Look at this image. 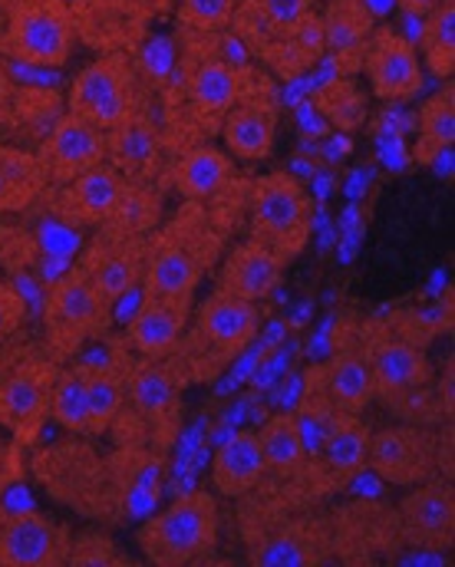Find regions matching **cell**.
Listing matches in <instances>:
<instances>
[{
	"label": "cell",
	"instance_id": "cell-1",
	"mask_svg": "<svg viewBox=\"0 0 455 567\" xmlns=\"http://www.w3.org/2000/svg\"><path fill=\"white\" fill-rule=\"evenodd\" d=\"M218 542V502L211 492H192L149 518L139 548L155 567H182L208 555Z\"/></svg>",
	"mask_w": 455,
	"mask_h": 567
},
{
	"label": "cell",
	"instance_id": "cell-2",
	"mask_svg": "<svg viewBox=\"0 0 455 567\" xmlns=\"http://www.w3.org/2000/svg\"><path fill=\"white\" fill-rule=\"evenodd\" d=\"M261 313L255 300L235 297L228 290H215L195 320V330L188 337V363L195 367V377L211 380L218 377L238 353L248 350V343L258 337Z\"/></svg>",
	"mask_w": 455,
	"mask_h": 567
},
{
	"label": "cell",
	"instance_id": "cell-3",
	"mask_svg": "<svg viewBox=\"0 0 455 567\" xmlns=\"http://www.w3.org/2000/svg\"><path fill=\"white\" fill-rule=\"evenodd\" d=\"M208 258V235L198 225H192L188 215H178V221L168 231H162L152 245H146V297L192 300Z\"/></svg>",
	"mask_w": 455,
	"mask_h": 567
},
{
	"label": "cell",
	"instance_id": "cell-4",
	"mask_svg": "<svg viewBox=\"0 0 455 567\" xmlns=\"http://www.w3.org/2000/svg\"><path fill=\"white\" fill-rule=\"evenodd\" d=\"M255 238L285 261L301 255L310 238V195L288 172H271L255 185Z\"/></svg>",
	"mask_w": 455,
	"mask_h": 567
},
{
	"label": "cell",
	"instance_id": "cell-5",
	"mask_svg": "<svg viewBox=\"0 0 455 567\" xmlns=\"http://www.w3.org/2000/svg\"><path fill=\"white\" fill-rule=\"evenodd\" d=\"M7 50L37 66H63L73 53V17L63 0H13Z\"/></svg>",
	"mask_w": 455,
	"mask_h": 567
},
{
	"label": "cell",
	"instance_id": "cell-6",
	"mask_svg": "<svg viewBox=\"0 0 455 567\" xmlns=\"http://www.w3.org/2000/svg\"><path fill=\"white\" fill-rule=\"evenodd\" d=\"M70 113L83 116L103 133L136 116V86L130 63L123 56H103L83 66L70 86Z\"/></svg>",
	"mask_w": 455,
	"mask_h": 567
},
{
	"label": "cell",
	"instance_id": "cell-7",
	"mask_svg": "<svg viewBox=\"0 0 455 567\" xmlns=\"http://www.w3.org/2000/svg\"><path fill=\"white\" fill-rule=\"evenodd\" d=\"M110 303L100 297V290L90 284L83 271H73L50 287L46 297V330L60 353L76 350L83 340H90L103 320Z\"/></svg>",
	"mask_w": 455,
	"mask_h": 567
},
{
	"label": "cell",
	"instance_id": "cell-8",
	"mask_svg": "<svg viewBox=\"0 0 455 567\" xmlns=\"http://www.w3.org/2000/svg\"><path fill=\"white\" fill-rule=\"evenodd\" d=\"M440 442L426 425H393L370 435L366 465L393 485H420L436 472Z\"/></svg>",
	"mask_w": 455,
	"mask_h": 567
},
{
	"label": "cell",
	"instance_id": "cell-9",
	"mask_svg": "<svg viewBox=\"0 0 455 567\" xmlns=\"http://www.w3.org/2000/svg\"><path fill=\"white\" fill-rule=\"evenodd\" d=\"M70 535L63 525L20 512L0 518V567H56L70 561Z\"/></svg>",
	"mask_w": 455,
	"mask_h": 567
},
{
	"label": "cell",
	"instance_id": "cell-10",
	"mask_svg": "<svg viewBox=\"0 0 455 567\" xmlns=\"http://www.w3.org/2000/svg\"><path fill=\"white\" fill-rule=\"evenodd\" d=\"M363 63L380 100H413L423 90V60L416 47L390 27L373 30L363 50Z\"/></svg>",
	"mask_w": 455,
	"mask_h": 567
},
{
	"label": "cell",
	"instance_id": "cell-11",
	"mask_svg": "<svg viewBox=\"0 0 455 567\" xmlns=\"http://www.w3.org/2000/svg\"><path fill=\"white\" fill-rule=\"evenodd\" d=\"M110 155V140L100 126L86 123L76 113H66L56 120L53 133L46 136L40 148V165L46 172V182H70L73 175L106 162Z\"/></svg>",
	"mask_w": 455,
	"mask_h": 567
},
{
	"label": "cell",
	"instance_id": "cell-12",
	"mask_svg": "<svg viewBox=\"0 0 455 567\" xmlns=\"http://www.w3.org/2000/svg\"><path fill=\"white\" fill-rule=\"evenodd\" d=\"M90 284L100 290V297L113 307L120 297H126L146 271V245L136 235H106L93 245L90 258L80 268Z\"/></svg>",
	"mask_w": 455,
	"mask_h": 567
},
{
	"label": "cell",
	"instance_id": "cell-13",
	"mask_svg": "<svg viewBox=\"0 0 455 567\" xmlns=\"http://www.w3.org/2000/svg\"><path fill=\"white\" fill-rule=\"evenodd\" d=\"M403 535L420 548H449L455 538V495L446 482H420L400 505Z\"/></svg>",
	"mask_w": 455,
	"mask_h": 567
},
{
	"label": "cell",
	"instance_id": "cell-14",
	"mask_svg": "<svg viewBox=\"0 0 455 567\" xmlns=\"http://www.w3.org/2000/svg\"><path fill=\"white\" fill-rule=\"evenodd\" d=\"M50 383L53 370L43 363L20 367L0 383V425L17 439H33L50 413Z\"/></svg>",
	"mask_w": 455,
	"mask_h": 567
},
{
	"label": "cell",
	"instance_id": "cell-15",
	"mask_svg": "<svg viewBox=\"0 0 455 567\" xmlns=\"http://www.w3.org/2000/svg\"><path fill=\"white\" fill-rule=\"evenodd\" d=\"M126 178L120 175V168L100 162L80 175H73L70 182H63V192L56 195V212L66 221H80V225H106L110 215L116 212V202L123 195Z\"/></svg>",
	"mask_w": 455,
	"mask_h": 567
},
{
	"label": "cell",
	"instance_id": "cell-16",
	"mask_svg": "<svg viewBox=\"0 0 455 567\" xmlns=\"http://www.w3.org/2000/svg\"><path fill=\"white\" fill-rule=\"evenodd\" d=\"M366 363H370L376 393H383V396H396V393H406L416 386H430V380H433V363H430L426 350L420 343L400 337V333L373 340Z\"/></svg>",
	"mask_w": 455,
	"mask_h": 567
},
{
	"label": "cell",
	"instance_id": "cell-17",
	"mask_svg": "<svg viewBox=\"0 0 455 567\" xmlns=\"http://www.w3.org/2000/svg\"><path fill=\"white\" fill-rule=\"evenodd\" d=\"M248 558L261 567H303L327 558V538L313 522H278L248 535Z\"/></svg>",
	"mask_w": 455,
	"mask_h": 567
},
{
	"label": "cell",
	"instance_id": "cell-18",
	"mask_svg": "<svg viewBox=\"0 0 455 567\" xmlns=\"http://www.w3.org/2000/svg\"><path fill=\"white\" fill-rule=\"evenodd\" d=\"M370 429L360 423L356 413H340L327 429L320 452H317V478L323 488H343L366 468Z\"/></svg>",
	"mask_w": 455,
	"mask_h": 567
},
{
	"label": "cell",
	"instance_id": "cell-19",
	"mask_svg": "<svg viewBox=\"0 0 455 567\" xmlns=\"http://www.w3.org/2000/svg\"><path fill=\"white\" fill-rule=\"evenodd\" d=\"M281 271H285V258L255 238L228 255L221 278H218V290H228L235 297L258 303L275 293V287L281 284Z\"/></svg>",
	"mask_w": 455,
	"mask_h": 567
},
{
	"label": "cell",
	"instance_id": "cell-20",
	"mask_svg": "<svg viewBox=\"0 0 455 567\" xmlns=\"http://www.w3.org/2000/svg\"><path fill=\"white\" fill-rule=\"evenodd\" d=\"M188 310H192V300L146 297L139 313L130 323L133 350H139L143 357H152V360L168 357L182 340V330L188 323Z\"/></svg>",
	"mask_w": 455,
	"mask_h": 567
},
{
	"label": "cell",
	"instance_id": "cell-21",
	"mask_svg": "<svg viewBox=\"0 0 455 567\" xmlns=\"http://www.w3.org/2000/svg\"><path fill=\"white\" fill-rule=\"evenodd\" d=\"M317 377L330 403L343 413H360L376 396L370 363L360 350H340L327 367H317Z\"/></svg>",
	"mask_w": 455,
	"mask_h": 567
},
{
	"label": "cell",
	"instance_id": "cell-22",
	"mask_svg": "<svg viewBox=\"0 0 455 567\" xmlns=\"http://www.w3.org/2000/svg\"><path fill=\"white\" fill-rule=\"evenodd\" d=\"M265 472H268V465H265V455H261L258 432H238L215 452L211 485L221 495H245L261 482Z\"/></svg>",
	"mask_w": 455,
	"mask_h": 567
},
{
	"label": "cell",
	"instance_id": "cell-23",
	"mask_svg": "<svg viewBox=\"0 0 455 567\" xmlns=\"http://www.w3.org/2000/svg\"><path fill=\"white\" fill-rule=\"evenodd\" d=\"M323 47L327 53L340 56V60H356L363 56L376 23H373V10L366 7V0H330L323 17Z\"/></svg>",
	"mask_w": 455,
	"mask_h": 567
},
{
	"label": "cell",
	"instance_id": "cell-24",
	"mask_svg": "<svg viewBox=\"0 0 455 567\" xmlns=\"http://www.w3.org/2000/svg\"><path fill=\"white\" fill-rule=\"evenodd\" d=\"M231 178V158L215 145H195L182 155L175 168V188L188 202H205L225 188Z\"/></svg>",
	"mask_w": 455,
	"mask_h": 567
},
{
	"label": "cell",
	"instance_id": "cell-25",
	"mask_svg": "<svg viewBox=\"0 0 455 567\" xmlns=\"http://www.w3.org/2000/svg\"><path fill=\"white\" fill-rule=\"evenodd\" d=\"M188 96L201 116H225L241 100V73L225 60H201L188 80Z\"/></svg>",
	"mask_w": 455,
	"mask_h": 567
},
{
	"label": "cell",
	"instance_id": "cell-26",
	"mask_svg": "<svg viewBox=\"0 0 455 567\" xmlns=\"http://www.w3.org/2000/svg\"><path fill=\"white\" fill-rule=\"evenodd\" d=\"M275 133H278V123L261 106H231L225 113V145L245 162L268 158L275 145Z\"/></svg>",
	"mask_w": 455,
	"mask_h": 567
},
{
	"label": "cell",
	"instance_id": "cell-27",
	"mask_svg": "<svg viewBox=\"0 0 455 567\" xmlns=\"http://www.w3.org/2000/svg\"><path fill=\"white\" fill-rule=\"evenodd\" d=\"M258 442H261V455H265V465L268 472L281 475V478H298L307 465V445H303L301 425L294 413H281V416H271L265 429L258 432Z\"/></svg>",
	"mask_w": 455,
	"mask_h": 567
},
{
	"label": "cell",
	"instance_id": "cell-28",
	"mask_svg": "<svg viewBox=\"0 0 455 567\" xmlns=\"http://www.w3.org/2000/svg\"><path fill=\"white\" fill-rule=\"evenodd\" d=\"M46 185V172L37 155L0 145V212L30 205Z\"/></svg>",
	"mask_w": 455,
	"mask_h": 567
},
{
	"label": "cell",
	"instance_id": "cell-29",
	"mask_svg": "<svg viewBox=\"0 0 455 567\" xmlns=\"http://www.w3.org/2000/svg\"><path fill=\"white\" fill-rule=\"evenodd\" d=\"M178 377L162 367V363H149V367H139L130 380V396L136 403V410L143 416H149L152 423H165L175 416V406H178Z\"/></svg>",
	"mask_w": 455,
	"mask_h": 567
},
{
	"label": "cell",
	"instance_id": "cell-30",
	"mask_svg": "<svg viewBox=\"0 0 455 567\" xmlns=\"http://www.w3.org/2000/svg\"><path fill=\"white\" fill-rule=\"evenodd\" d=\"M278 37L281 40H278V47L268 56H271V63L285 76H294V73L307 70V66H313L327 53V47H323V23H320V17L313 10L303 17L301 23H294L288 33H278Z\"/></svg>",
	"mask_w": 455,
	"mask_h": 567
},
{
	"label": "cell",
	"instance_id": "cell-31",
	"mask_svg": "<svg viewBox=\"0 0 455 567\" xmlns=\"http://www.w3.org/2000/svg\"><path fill=\"white\" fill-rule=\"evenodd\" d=\"M106 140L120 172H146L158 155V136L143 116H130L123 126L110 130Z\"/></svg>",
	"mask_w": 455,
	"mask_h": 567
},
{
	"label": "cell",
	"instance_id": "cell-32",
	"mask_svg": "<svg viewBox=\"0 0 455 567\" xmlns=\"http://www.w3.org/2000/svg\"><path fill=\"white\" fill-rule=\"evenodd\" d=\"M423 66L436 76H453L455 70V0H440L426 13L423 27Z\"/></svg>",
	"mask_w": 455,
	"mask_h": 567
},
{
	"label": "cell",
	"instance_id": "cell-33",
	"mask_svg": "<svg viewBox=\"0 0 455 567\" xmlns=\"http://www.w3.org/2000/svg\"><path fill=\"white\" fill-rule=\"evenodd\" d=\"M50 416L70 432H90V406H86V380L83 370L53 373L50 383Z\"/></svg>",
	"mask_w": 455,
	"mask_h": 567
},
{
	"label": "cell",
	"instance_id": "cell-34",
	"mask_svg": "<svg viewBox=\"0 0 455 567\" xmlns=\"http://www.w3.org/2000/svg\"><path fill=\"white\" fill-rule=\"evenodd\" d=\"M83 380H86L90 432H106L126 403V383L113 370H83Z\"/></svg>",
	"mask_w": 455,
	"mask_h": 567
},
{
	"label": "cell",
	"instance_id": "cell-35",
	"mask_svg": "<svg viewBox=\"0 0 455 567\" xmlns=\"http://www.w3.org/2000/svg\"><path fill=\"white\" fill-rule=\"evenodd\" d=\"M158 221V198L152 195L149 188L136 185V182H126L123 185V195L116 202V212L110 215V231L113 235H143L155 228Z\"/></svg>",
	"mask_w": 455,
	"mask_h": 567
},
{
	"label": "cell",
	"instance_id": "cell-36",
	"mask_svg": "<svg viewBox=\"0 0 455 567\" xmlns=\"http://www.w3.org/2000/svg\"><path fill=\"white\" fill-rule=\"evenodd\" d=\"M420 130H423V142H420V155L433 158L436 152H446L455 142V93L453 86L436 93L433 100L423 103L420 110Z\"/></svg>",
	"mask_w": 455,
	"mask_h": 567
},
{
	"label": "cell",
	"instance_id": "cell-37",
	"mask_svg": "<svg viewBox=\"0 0 455 567\" xmlns=\"http://www.w3.org/2000/svg\"><path fill=\"white\" fill-rule=\"evenodd\" d=\"M178 17H182L185 27L201 30V33H211V30H221V27L231 23L235 0H182Z\"/></svg>",
	"mask_w": 455,
	"mask_h": 567
},
{
	"label": "cell",
	"instance_id": "cell-38",
	"mask_svg": "<svg viewBox=\"0 0 455 567\" xmlns=\"http://www.w3.org/2000/svg\"><path fill=\"white\" fill-rule=\"evenodd\" d=\"M323 110H327V116L333 120V123H340V126H356L360 123V116H363V100H360V93L353 90V86H330V90H323Z\"/></svg>",
	"mask_w": 455,
	"mask_h": 567
},
{
	"label": "cell",
	"instance_id": "cell-39",
	"mask_svg": "<svg viewBox=\"0 0 455 567\" xmlns=\"http://www.w3.org/2000/svg\"><path fill=\"white\" fill-rule=\"evenodd\" d=\"M313 10V0H261V13L275 33H288Z\"/></svg>",
	"mask_w": 455,
	"mask_h": 567
},
{
	"label": "cell",
	"instance_id": "cell-40",
	"mask_svg": "<svg viewBox=\"0 0 455 567\" xmlns=\"http://www.w3.org/2000/svg\"><path fill=\"white\" fill-rule=\"evenodd\" d=\"M70 561L73 565H106V561H120L116 548L110 538H96V535H86L80 545L70 548Z\"/></svg>",
	"mask_w": 455,
	"mask_h": 567
},
{
	"label": "cell",
	"instance_id": "cell-41",
	"mask_svg": "<svg viewBox=\"0 0 455 567\" xmlns=\"http://www.w3.org/2000/svg\"><path fill=\"white\" fill-rule=\"evenodd\" d=\"M23 317V300L10 284L0 281V340H7Z\"/></svg>",
	"mask_w": 455,
	"mask_h": 567
},
{
	"label": "cell",
	"instance_id": "cell-42",
	"mask_svg": "<svg viewBox=\"0 0 455 567\" xmlns=\"http://www.w3.org/2000/svg\"><path fill=\"white\" fill-rule=\"evenodd\" d=\"M396 3H400V7H403L406 13H416V17H426V13H430V10H433V7H436L440 0H396Z\"/></svg>",
	"mask_w": 455,
	"mask_h": 567
},
{
	"label": "cell",
	"instance_id": "cell-43",
	"mask_svg": "<svg viewBox=\"0 0 455 567\" xmlns=\"http://www.w3.org/2000/svg\"><path fill=\"white\" fill-rule=\"evenodd\" d=\"M3 468H7V452H3V445H0V485H3Z\"/></svg>",
	"mask_w": 455,
	"mask_h": 567
}]
</instances>
